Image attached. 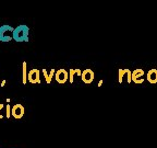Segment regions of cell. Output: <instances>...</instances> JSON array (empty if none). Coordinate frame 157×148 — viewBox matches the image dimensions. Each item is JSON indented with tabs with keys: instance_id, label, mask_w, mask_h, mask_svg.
I'll list each match as a JSON object with an SVG mask.
<instances>
[{
	"instance_id": "1",
	"label": "cell",
	"mask_w": 157,
	"mask_h": 148,
	"mask_svg": "<svg viewBox=\"0 0 157 148\" xmlns=\"http://www.w3.org/2000/svg\"><path fill=\"white\" fill-rule=\"evenodd\" d=\"M29 27L26 24H20L17 27H14V31L12 33V37L15 42L17 43L29 42Z\"/></svg>"
},
{
	"instance_id": "2",
	"label": "cell",
	"mask_w": 157,
	"mask_h": 148,
	"mask_svg": "<svg viewBox=\"0 0 157 148\" xmlns=\"http://www.w3.org/2000/svg\"><path fill=\"white\" fill-rule=\"evenodd\" d=\"M14 31V27H12L9 24H2L0 25V42L8 43L11 42L13 39L12 35H10V33L12 34Z\"/></svg>"
},
{
	"instance_id": "3",
	"label": "cell",
	"mask_w": 157,
	"mask_h": 148,
	"mask_svg": "<svg viewBox=\"0 0 157 148\" xmlns=\"http://www.w3.org/2000/svg\"><path fill=\"white\" fill-rule=\"evenodd\" d=\"M25 114V108L21 103H17L11 109V116L15 120H21Z\"/></svg>"
},
{
	"instance_id": "4",
	"label": "cell",
	"mask_w": 157,
	"mask_h": 148,
	"mask_svg": "<svg viewBox=\"0 0 157 148\" xmlns=\"http://www.w3.org/2000/svg\"><path fill=\"white\" fill-rule=\"evenodd\" d=\"M27 81L32 84H40V72L37 68H33L29 72L27 75Z\"/></svg>"
},
{
	"instance_id": "5",
	"label": "cell",
	"mask_w": 157,
	"mask_h": 148,
	"mask_svg": "<svg viewBox=\"0 0 157 148\" xmlns=\"http://www.w3.org/2000/svg\"><path fill=\"white\" fill-rule=\"evenodd\" d=\"M55 79L59 84H64L69 80V72L64 68L58 69L55 74Z\"/></svg>"
},
{
	"instance_id": "6",
	"label": "cell",
	"mask_w": 157,
	"mask_h": 148,
	"mask_svg": "<svg viewBox=\"0 0 157 148\" xmlns=\"http://www.w3.org/2000/svg\"><path fill=\"white\" fill-rule=\"evenodd\" d=\"M81 79L85 84H91L94 81V79H95V72L91 68L84 69L83 72H82Z\"/></svg>"
},
{
	"instance_id": "7",
	"label": "cell",
	"mask_w": 157,
	"mask_h": 148,
	"mask_svg": "<svg viewBox=\"0 0 157 148\" xmlns=\"http://www.w3.org/2000/svg\"><path fill=\"white\" fill-rule=\"evenodd\" d=\"M144 75H145V72L142 68H136L135 70L132 72V81L136 84H143V82H144V78H143Z\"/></svg>"
},
{
	"instance_id": "8",
	"label": "cell",
	"mask_w": 157,
	"mask_h": 148,
	"mask_svg": "<svg viewBox=\"0 0 157 148\" xmlns=\"http://www.w3.org/2000/svg\"><path fill=\"white\" fill-rule=\"evenodd\" d=\"M146 80L148 84H157V69L156 68H151L146 74Z\"/></svg>"
},
{
	"instance_id": "9",
	"label": "cell",
	"mask_w": 157,
	"mask_h": 148,
	"mask_svg": "<svg viewBox=\"0 0 157 148\" xmlns=\"http://www.w3.org/2000/svg\"><path fill=\"white\" fill-rule=\"evenodd\" d=\"M82 72L80 68H70L69 70V79H70V84H73L74 76H81Z\"/></svg>"
},
{
	"instance_id": "10",
	"label": "cell",
	"mask_w": 157,
	"mask_h": 148,
	"mask_svg": "<svg viewBox=\"0 0 157 148\" xmlns=\"http://www.w3.org/2000/svg\"><path fill=\"white\" fill-rule=\"evenodd\" d=\"M131 70L129 68H120L119 70H118V82L120 84H122V81H123V77L125 76V75H128L129 72H130Z\"/></svg>"
},
{
	"instance_id": "11",
	"label": "cell",
	"mask_w": 157,
	"mask_h": 148,
	"mask_svg": "<svg viewBox=\"0 0 157 148\" xmlns=\"http://www.w3.org/2000/svg\"><path fill=\"white\" fill-rule=\"evenodd\" d=\"M26 62H23V65H22V84H26V81H27V75L29 72H26Z\"/></svg>"
},
{
	"instance_id": "12",
	"label": "cell",
	"mask_w": 157,
	"mask_h": 148,
	"mask_svg": "<svg viewBox=\"0 0 157 148\" xmlns=\"http://www.w3.org/2000/svg\"><path fill=\"white\" fill-rule=\"evenodd\" d=\"M43 72V74H44V77H45V80H46V84H50V82H52V79L50 78V76H49V74L48 72H47V69H43L42 70Z\"/></svg>"
},
{
	"instance_id": "13",
	"label": "cell",
	"mask_w": 157,
	"mask_h": 148,
	"mask_svg": "<svg viewBox=\"0 0 157 148\" xmlns=\"http://www.w3.org/2000/svg\"><path fill=\"white\" fill-rule=\"evenodd\" d=\"M11 105H10V104H7V105H6V111H7V113H6V117L7 118H10L11 117Z\"/></svg>"
},
{
	"instance_id": "14",
	"label": "cell",
	"mask_w": 157,
	"mask_h": 148,
	"mask_svg": "<svg viewBox=\"0 0 157 148\" xmlns=\"http://www.w3.org/2000/svg\"><path fill=\"white\" fill-rule=\"evenodd\" d=\"M3 108H5V104H3V103H0V112H1V110H2ZM2 117H3V116L1 115V114H0V120H1Z\"/></svg>"
},
{
	"instance_id": "15",
	"label": "cell",
	"mask_w": 157,
	"mask_h": 148,
	"mask_svg": "<svg viewBox=\"0 0 157 148\" xmlns=\"http://www.w3.org/2000/svg\"><path fill=\"white\" fill-rule=\"evenodd\" d=\"M103 80H99V82H98V86L97 87H101V84H103Z\"/></svg>"
}]
</instances>
